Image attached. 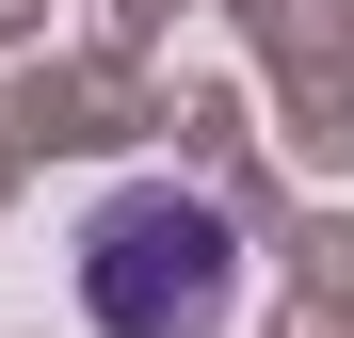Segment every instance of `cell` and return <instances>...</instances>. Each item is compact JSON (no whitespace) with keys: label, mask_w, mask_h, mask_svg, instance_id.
I'll return each mask as SVG.
<instances>
[{"label":"cell","mask_w":354,"mask_h":338,"mask_svg":"<svg viewBox=\"0 0 354 338\" xmlns=\"http://www.w3.org/2000/svg\"><path fill=\"white\" fill-rule=\"evenodd\" d=\"M242 306V225L177 178H113L81 209V322L97 338H225Z\"/></svg>","instance_id":"cell-1"}]
</instances>
